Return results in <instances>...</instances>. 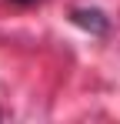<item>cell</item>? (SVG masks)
I'll return each instance as SVG.
<instances>
[{
  "mask_svg": "<svg viewBox=\"0 0 120 124\" xmlns=\"http://www.w3.org/2000/svg\"><path fill=\"white\" fill-rule=\"evenodd\" d=\"M70 20L77 23V27H83V30H90V34H107V30H110L107 14L97 10V7H80V10L70 14Z\"/></svg>",
  "mask_w": 120,
  "mask_h": 124,
  "instance_id": "1",
  "label": "cell"
},
{
  "mask_svg": "<svg viewBox=\"0 0 120 124\" xmlns=\"http://www.w3.org/2000/svg\"><path fill=\"white\" fill-rule=\"evenodd\" d=\"M10 3H20V7H30V3H37V0H10Z\"/></svg>",
  "mask_w": 120,
  "mask_h": 124,
  "instance_id": "2",
  "label": "cell"
}]
</instances>
